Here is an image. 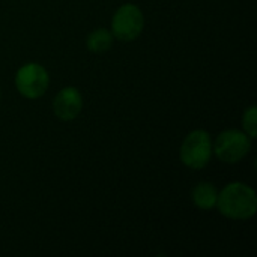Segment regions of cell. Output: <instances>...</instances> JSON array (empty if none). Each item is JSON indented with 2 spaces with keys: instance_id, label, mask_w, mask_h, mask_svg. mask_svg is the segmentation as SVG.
Returning a JSON list of instances; mask_svg holds the SVG:
<instances>
[{
  "instance_id": "ba28073f",
  "label": "cell",
  "mask_w": 257,
  "mask_h": 257,
  "mask_svg": "<svg viewBox=\"0 0 257 257\" xmlns=\"http://www.w3.org/2000/svg\"><path fill=\"white\" fill-rule=\"evenodd\" d=\"M113 41H114V36L111 30L104 29V27L95 29L86 38V48L93 54H102L111 48Z\"/></svg>"
},
{
  "instance_id": "8992f818",
  "label": "cell",
  "mask_w": 257,
  "mask_h": 257,
  "mask_svg": "<svg viewBox=\"0 0 257 257\" xmlns=\"http://www.w3.org/2000/svg\"><path fill=\"white\" fill-rule=\"evenodd\" d=\"M81 110H83V96L77 87L66 86L56 93L53 99V111L57 119L63 122L74 120L80 116Z\"/></svg>"
},
{
  "instance_id": "9c48e42d",
  "label": "cell",
  "mask_w": 257,
  "mask_h": 257,
  "mask_svg": "<svg viewBox=\"0 0 257 257\" xmlns=\"http://www.w3.org/2000/svg\"><path fill=\"white\" fill-rule=\"evenodd\" d=\"M242 131L254 140L257 137V107L251 105L248 107L242 114Z\"/></svg>"
},
{
  "instance_id": "3957f363",
  "label": "cell",
  "mask_w": 257,
  "mask_h": 257,
  "mask_svg": "<svg viewBox=\"0 0 257 257\" xmlns=\"http://www.w3.org/2000/svg\"><path fill=\"white\" fill-rule=\"evenodd\" d=\"M253 140L241 130H226L212 142L214 155L226 164H238L251 151Z\"/></svg>"
},
{
  "instance_id": "277c9868",
  "label": "cell",
  "mask_w": 257,
  "mask_h": 257,
  "mask_svg": "<svg viewBox=\"0 0 257 257\" xmlns=\"http://www.w3.org/2000/svg\"><path fill=\"white\" fill-rule=\"evenodd\" d=\"M50 86L48 71L36 62L24 63L15 74V87L26 99H38L45 95Z\"/></svg>"
},
{
  "instance_id": "5b68a950",
  "label": "cell",
  "mask_w": 257,
  "mask_h": 257,
  "mask_svg": "<svg viewBox=\"0 0 257 257\" xmlns=\"http://www.w3.org/2000/svg\"><path fill=\"white\" fill-rule=\"evenodd\" d=\"M145 29V15L134 3L119 6L111 18V33L116 39L131 42L137 39Z\"/></svg>"
},
{
  "instance_id": "30bf717a",
  "label": "cell",
  "mask_w": 257,
  "mask_h": 257,
  "mask_svg": "<svg viewBox=\"0 0 257 257\" xmlns=\"http://www.w3.org/2000/svg\"><path fill=\"white\" fill-rule=\"evenodd\" d=\"M0 96H2V90H0Z\"/></svg>"
},
{
  "instance_id": "6da1fadb",
  "label": "cell",
  "mask_w": 257,
  "mask_h": 257,
  "mask_svg": "<svg viewBox=\"0 0 257 257\" xmlns=\"http://www.w3.org/2000/svg\"><path fill=\"white\" fill-rule=\"evenodd\" d=\"M218 212L233 221H248L257 212L256 191L244 182H230L218 191Z\"/></svg>"
},
{
  "instance_id": "52a82bcc",
  "label": "cell",
  "mask_w": 257,
  "mask_h": 257,
  "mask_svg": "<svg viewBox=\"0 0 257 257\" xmlns=\"http://www.w3.org/2000/svg\"><path fill=\"white\" fill-rule=\"evenodd\" d=\"M193 205L200 211H212L217 206L218 200V188L208 181L199 182L191 191Z\"/></svg>"
},
{
  "instance_id": "7a4b0ae2",
  "label": "cell",
  "mask_w": 257,
  "mask_h": 257,
  "mask_svg": "<svg viewBox=\"0 0 257 257\" xmlns=\"http://www.w3.org/2000/svg\"><path fill=\"white\" fill-rule=\"evenodd\" d=\"M212 139L206 130H194L184 140L179 148V158L182 164L191 170L205 169L212 158Z\"/></svg>"
}]
</instances>
